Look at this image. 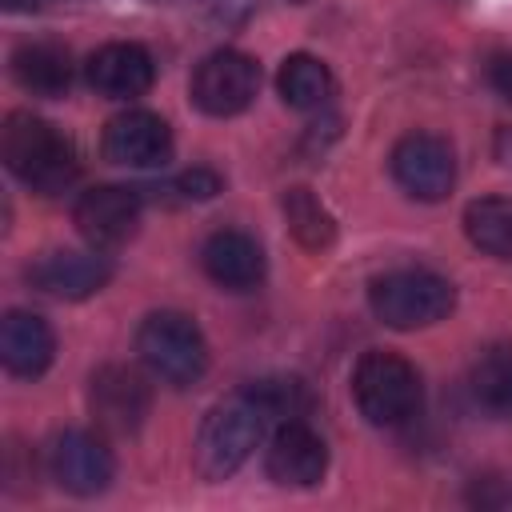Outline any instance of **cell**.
<instances>
[{"instance_id":"obj_1","label":"cell","mask_w":512,"mask_h":512,"mask_svg":"<svg viewBox=\"0 0 512 512\" xmlns=\"http://www.w3.org/2000/svg\"><path fill=\"white\" fill-rule=\"evenodd\" d=\"M0 156L4 168L28 184L32 192H64L76 176H80V156L72 148V140L48 124L44 116L32 112H8L4 128H0Z\"/></svg>"},{"instance_id":"obj_2","label":"cell","mask_w":512,"mask_h":512,"mask_svg":"<svg viewBox=\"0 0 512 512\" xmlns=\"http://www.w3.org/2000/svg\"><path fill=\"white\" fill-rule=\"evenodd\" d=\"M140 364L168 388H192L208 372V340L188 312L160 308L148 312L136 328Z\"/></svg>"},{"instance_id":"obj_3","label":"cell","mask_w":512,"mask_h":512,"mask_svg":"<svg viewBox=\"0 0 512 512\" xmlns=\"http://www.w3.org/2000/svg\"><path fill=\"white\" fill-rule=\"evenodd\" d=\"M264 424H268V416L248 396V388H240L236 396H228L216 408H208V416L200 420V432H196V448H192L196 472L204 480L232 476L252 456V448L260 444Z\"/></svg>"},{"instance_id":"obj_4","label":"cell","mask_w":512,"mask_h":512,"mask_svg":"<svg viewBox=\"0 0 512 512\" xmlns=\"http://www.w3.org/2000/svg\"><path fill=\"white\" fill-rule=\"evenodd\" d=\"M352 400H356V408L368 424L396 428V424H408L420 412L424 384H420V372L404 356L372 348L352 368Z\"/></svg>"},{"instance_id":"obj_5","label":"cell","mask_w":512,"mask_h":512,"mask_svg":"<svg viewBox=\"0 0 512 512\" xmlns=\"http://www.w3.org/2000/svg\"><path fill=\"white\" fill-rule=\"evenodd\" d=\"M368 304L380 324H388L396 332H412V328L448 320V312L456 308V288L440 272L396 268L368 284Z\"/></svg>"},{"instance_id":"obj_6","label":"cell","mask_w":512,"mask_h":512,"mask_svg":"<svg viewBox=\"0 0 512 512\" xmlns=\"http://www.w3.org/2000/svg\"><path fill=\"white\" fill-rule=\"evenodd\" d=\"M188 92L204 116H216V120L240 116L260 92V64L248 52L216 48L196 64Z\"/></svg>"},{"instance_id":"obj_7","label":"cell","mask_w":512,"mask_h":512,"mask_svg":"<svg viewBox=\"0 0 512 512\" xmlns=\"http://www.w3.org/2000/svg\"><path fill=\"white\" fill-rule=\"evenodd\" d=\"M392 180L420 204H436L456 188V152L436 132H408L388 156Z\"/></svg>"},{"instance_id":"obj_8","label":"cell","mask_w":512,"mask_h":512,"mask_svg":"<svg viewBox=\"0 0 512 512\" xmlns=\"http://www.w3.org/2000/svg\"><path fill=\"white\" fill-rule=\"evenodd\" d=\"M148 408H152V388L148 380L128 368V364H104L92 372L88 380V412H92V424L104 432V436H136L140 424L148 420Z\"/></svg>"},{"instance_id":"obj_9","label":"cell","mask_w":512,"mask_h":512,"mask_svg":"<svg viewBox=\"0 0 512 512\" xmlns=\"http://www.w3.org/2000/svg\"><path fill=\"white\" fill-rule=\"evenodd\" d=\"M48 476H52L64 492L88 500V496L108 492V484H112V476H116V460H112L108 444H104L96 432L68 428V432H60V436L48 444Z\"/></svg>"},{"instance_id":"obj_10","label":"cell","mask_w":512,"mask_h":512,"mask_svg":"<svg viewBox=\"0 0 512 512\" xmlns=\"http://www.w3.org/2000/svg\"><path fill=\"white\" fill-rule=\"evenodd\" d=\"M72 224L92 248H120L124 240L136 236L140 224V188L128 184H96L80 192L72 204Z\"/></svg>"},{"instance_id":"obj_11","label":"cell","mask_w":512,"mask_h":512,"mask_svg":"<svg viewBox=\"0 0 512 512\" xmlns=\"http://www.w3.org/2000/svg\"><path fill=\"white\" fill-rule=\"evenodd\" d=\"M104 160L124 164V168H160L172 156V128L164 116L148 108H128L104 124L100 136Z\"/></svg>"},{"instance_id":"obj_12","label":"cell","mask_w":512,"mask_h":512,"mask_svg":"<svg viewBox=\"0 0 512 512\" xmlns=\"http://www.w3.org/2000/svg\"><path fill=\"white\" fill-rule=\"evenodd\" d=\"M24 276L36 292H44L52 300H88L112 280V260L100 248H92V252L56 248V252H44L40 260H32Z\"/></svg>"},{"instance_id":"obj_13","label":"cell","mask_w":512,"mask_h":512,"mask_svg":"<svg viewBox=\"0 0 512 512\" xmlns=\"http://www.w3.org/2000/svg\"><path fill=\"white\" fill-rule=\"evenodd\" d=\"M264 472L280 488H316L328 472V444L304 420H284L268 440Z\"/></svg>"},{"instance_id":"obj_14","label":"cell","mask_w":512,"mask_h":512,"mask_svg":"<svg viewBox=\"0 0 512 512\" xmlns=\"http://www.w3.org/2000/svg\"><path fill=\"white\" fill-rule=\"evenodd\" d=\"M84 76L108 100H136V96H144L152 88L156 64H152V52L144 44L112 40V44H104V48H96L88 56Z\"/></svg>"},{"instance_id":"obj_15","label":"cell","mask_w":512,"mask_h":512,"mask_svg":"<svg viewBox=\"0 0 512 512\" xmlns=\"http://www.w3.org/2000/svg\"><path fill=\"white\" fill-rule=\"evenodd\" d=\"M200 268L212 284L228 288V292H252L264 280V248L256 244V236L240 232V228H220L200 244Z\"/></svg>"},{"instance_id":"obj_16","label":"cell","mask_w":512,"mask_h":512,"mask_svg":"<svg viewBox=\"0 0 512 512\" xmlns=\"http://www.w3.org/2000/svg\"><path fill=\"white\" fill-rule=\"evenodd\" d=\"M56 360V336L48 328L44 316L12 308L0 320V364L8 368V376L20 380H36L48 372V364Z\"/></svg>"},{"instance_id":"obj_17","label":"cell","mask_w":512,"mask_h":512,"mask_svg":"<svg viewBox=\"0 0 512 512\" xmlns=\"http://www.w3.org/2000/svg\"><path fill=\"white\" fill-rule=\"evenodd\" d=\"M8 68H12V80L24 92L44 96V100L64 96L68 84H72V56L56 40H24V44H16Z\"/></svg>"},{"instance_id":"obj_18","label":"cell","mask_w":512,"mask_h":512,"mask_svg":"<svg viewBox=\"0 0 512 512\" xmlns=\"http://www.w3.org/2000/svg\"><path fill=\"white\" fill-rule=\"evenodd\" d=\"M276 92L296 112H324L336 92V80L324 60H316L308 52H292L276 72Z\"/></svg>"},{"instance_id":"obj_19","label":"cell","mask_w":512,"mask_h":512,"mask_svg":"<svg viewBox=\"0 0 512 512\" xmlns=\"http://www.w3.org/2000/svg\"><path fill=\"white\" fill-rule=\"evenodd\" d=\"M472 400L492 416H512V344H492L468 372Z\"/></svg>"},{"instance_id":"obj_20","label":"cell","mask_w":512,"mask_h":512,"mask_svg":"<svg viewBox=\"0 0 512 512\" xmlns=\"http://www.w3.org/2000/svg\"><path fill=\"white\" fill-rule=\"evenodd\" d=\"M464 236L496 256V260H512V196H480L464 208Z\"/></svg>"},{"instance_id":"obj_21","label":"cell","mask_w":512,"mask_h":512,"mask_svg":"<svg viewBox=\"0 0 512 512\" xmlns=\"http://www.w3.org/2000/svg\"><path fill=\"white\" fill-rule=\"evenodd\" d=\"M280 208H284L288 232H292L304 248L320 252V248H328V244L336 240V220H332V212L316 200L312 188H288L284 200H280Z\"/></svg>"},{"instance_id":"obj_22","label":"cell","mask_w":512,"mask_h":512,"mask_svg":"<svg viewBox=\"0 0 512 512\" xmlns=\"http://www.w3.org/2000/svg\"><path fill=\"white\" fill-rule=\"evenodd\" d=\"M248 396L264 408L268 424H284V420H304V412L312 408V392L304 380L296 376H264L248 384Z\"/></svg>"},{"instance_id":"obj_23","label":"cell","mask_w":512,"mask_h":512,"mask_svg":"<svg viewBox=\"0 0 512 512\" xmlns=\"http://www.w3.org/2000/svg\"><path fill=\"white\" fill-rule=\"evenodd\" d=\"M156 192H172L176 200H212L220 192V176L212 168H188L176 180H168L164 188H156Z\"/></svg>"},{"instance_id":"obj_24","label":"cell","mask_w":512,"mask_h":512,"mask_svg":"<svg viewBox=\"0 0 512 512\" xmlns=\"http://www.w3.org/2000/svg\"><path fill=\"white\" fill-rule=\"evenodd\" d=\"M488 84L496 88V96L512 104V52H500L488 60Z\"/></svg>"},{"instance_id":"obj_25","label":"cell","mask_w":512,"mask_h":512,"mask_svg":"<svg viewBox=\"0 0 512 512\" xmlns=\"http://www.w3.org/2000/svg\"><path fill=\"white\" fill-rule=\"evenodd\" d=\"M260 8V0H224L220 8H216V20H244V16H252Z\"/></svg>"},{"instance_id":"obj_26","label":"cell","mask_w":512,"mask_h":512,"mask_svg":"<svg viewBox=\"0 0 512 512\" xmlns=\"http://www.w3.org/2000/svg\"><path fill=\"white\" fill-rule=\"evenodd\" d=\"M496 156H500L504 164H512V128H500V136H496Z\"/></svg>"},{"instance_id":"obj_27","label":"cell","mask_w":512,"mask_h":512,"mask_svg":"<svg viewBox=\"0 0 512 512\" xmlns=\"http://www.w3.org/2000/svg\"><path fill=\"white\" fill-rule=\"evenodd\" d=\"M8 12H32V8H44L48 0H0Z\"/></svg>"},{"instance_id":"obj_28","label":"cell","mask_w":512,"mask_h":512,"mask_svg":"<svg viewBox=\"0 0 512 512\" xmlns=\"http://www.w3.org/2000/svg\"><path fill=\"white\" fill-rule=\"evenodd\" d=\"M292 4H308V0H292Z\"/></svg>"}]
</instances>
